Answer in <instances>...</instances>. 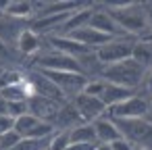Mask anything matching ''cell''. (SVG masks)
Masks as SVG:
<instances>
[{
    "instance_id": "6da1fadb",
    "label": "cell",
    "mask_w": 152,
    "mask_h": 150,
    "mask_svg": "<svg viewBox=\"0 0 152 150\" xmlns=\"http://www.w3.org/2000/svg\"><path fill=\"white\" fill-rule=\"evenodd\" d=\"M104 11L115 19V23L135 40H152V31L146 21L144 2H106Z\"/></svg>"
},
{
    "instance_id": "7a4b0ae2",
    "label": "cell",
    "mask_w": 152,
    "mask_h": 150,
    "mask_svg": "<svg viewBox=\"0 0 152 150\" xmlns=\"http://www.w3.org/2000/svg\"><path fill=\"white\" fill-rule=\"evenodd\" d=\"M100 77L108 83H115V86H123V88H129V90H140L142 83H144V77H146V69L140 67L133 59H125L121 63H113V65L102 67Z\"/></svg>"
},
{
    "instance_id": "3957f363",
    "label": "cell",
    "mask_w": 152,
    "mask_h": 150,
    "mask_svg": "<svg viewBox=\"0 0 152 150\" xmlns=\"http://www.w3.org/2000/svg\"><path fill=\"white\" fill-rule=\"evenodd\" d=\"M115 123L119 127L121 138H125L129 144L152 150V119L150 117H144V119H117Z\"/></svg>"
},
{
    "instance_id": "277c9868",
    "label": "cell",
    "mask_w": 152,
    "mask_h": 150,
    "mask_svg": "<svg viewBox=\"0 0 152 150\" xmlns=\"http://www.w3.org/2000/svg\"><path fill=\"white\" fill-rule=\"evenodd\" d=\"M34 69L38 71H69V73H81V67L75 59L48 48H42L34 56ZM83 75V73H81Z\"/></svg>"
},
{
    "instance_id": "5b68a950",
    "label": "cell",
    "mask_w": 152,
    "mask_h": 150,
    "mask_svg": "<svg viewBox=\"0 0 152 150\" xmlns=\"http://www.w3.org/2000/svg\"><path fill=\"white\" fill-rule=\"evenodd\" d=\"M106 117H110L115 121L117 119H144V117H150V98L146 94L135 92L131 98H127L121 104L108 108Z\"/></svg>"
},
{
    "instance_id": "8992f818",
    "label": "cell",
    "mask_w": 152,
    "mask_h": 150,
    "mask_svg": "<svg viewBox=\"0 0 152 150\" xmlns=\"http://www.w3.org/2000/svg\"><path fill=\"white\" fill-rule=\"evenodd\" d=\"M133 42L135 38H115L108 44L100 46L96 52V59L100 61L102 67L113 65V63H121L125 59H131V50H133Z\"/></svg>"
},
{
    "instance_id": "52a82bcc",
    "label": "cell",
    "mask_w": 152,
    "mask_h": 150,
    "mask_svg": "<svg viewBox=\"0 0 152 150\" xmlns=\"http://www.w3.org/2000/svg\"><path fill=\"white\" fill-rule=\"evenodd\" d=\"M61 92L67 100H73L75 96H79L88 83V77L81 73H69V71H42Z\"/></svg>"
},
{
    "instance_id": "ba28073f",
    "label": "cell",
    "mask_w": 152,
    "mask_h": 150,
    "mask_svg": "<svg viewBox=\"0 0 152 150\" xmlns=\"http://www.w3.org/2000/svg\"><path fill=\"white\" fill-rule=\"evenodd\" d=\"M23 81L29 86L31 96H44V98H50V100H56V102H67V98L63 96V92L42 71H38V69L23 71Z\"/></svg>"
},
{
    "instance_id": "9c48e42d",
    "label": "cell",
    "mask_w": 152,
    "mask_h": 150,
    "mask_svg": "<svg viewBox=\"0 0 152 150\" xmlns=\"http://www.w3.org/2000/svg\"><path fill=\"white\" fill-rule=\"evenodd\" d=\"M73 106L77 108V113H79V117L86 121V123H94L96 119H100V117H104L106 115V106L102 104V100L98 98V96H90V94H79V96H75L73 100Z\"/></svg>"
},
{
    "instance_id": "30bf717a",
    "label": "cell",
    "mask_w": 152,
    "mask_h": 150,
    "mask_svg": "<svg viewBox=\"0 0 152 150\" xmlns=\"http://www.w3.org/2000/svg\"><path fill=\"white\" fill-rule=\"evenodd\" d=\"M63 104L65 102H56V100H50V98H44V96H29V100H27V113L34 115V117H38L40 121L50 123L56 117V113H58V108Z\"/></svg>"
},
{
    "instance_id": "8fae6325",
    "label": "cell",
    "mask_w": 152,
    "mask_h": 150,
    "mask_svg": "<svg viewBox=\"0 0 152 150\" xmlns=\"http://www.w3.org/2000/svg\"><path fill=\"white\" fill-rule=\"evenodd\" d=\"M29 27V21H21V19H13V17H2L0 19V42L4 46H9L11 50L17 48V40L19 36Z\"/></svg>"
},
{
    "instance_id": "7c38bea8",
    "label": "cell",
    "mask_w": 152,
    "mask_h": 150,
    "mask_svg": "<svg viewBox=\"0 0 152 150\" xmlns=\"http://www.w3.org/2000/svg\"><path fill=\"white\" fill-rule=\"evenodd\" d=\"M88 27H92V29H96V31H100V34H104V36H110V38H129V36L115 23V19H113L104 9H96V11H94V15H92V19H90V23H88Z\"/></svg>"
},
{
    "instance_id": "4fadbf2b",
    "label": "cell",
    "mask_w": 152,
    "mask_h": 150,
    "mask_svg": "<svg viewBox=\"0 0 152 150\" xmlns=\"http://www.w3.org/2000/svg\"><path fill=\"white\" fill-rule=\"evenodd\" d=\"M81 123H86V121L79 117V113H77V108L73 106L71 100H67V102L58 108L56 117L50 121V125L54 127V131H71L73 127H77V125H81Z\"/></svg>"
},
{
    "instance_id": "5bb4252c",
    "label": "cell",
    "mask_w": 152,
    "mask_h": 150,
    "mask_svg": "<svg viewBox=\"0 0 152 150\" xmlns=\"http://www.w3.org/2000/svg\"><path fill=\"white\" fill-rule=\"evenodd\" d=\"M94 11H96V7L94 4H90V2H86L83 7H79L67 21H65V25L58 29V34L56 36H69V34H73V31H77V29H81V27H86L88 23H90V19H92V15H94Z\"/></svg>"
},
{
    "instance_id": "9a60e30c",
    "label": "cell",
    "mask_w": 152,
    "mask_h": 150,
    "mask_svg": "<svg viewBox=\"0 0 152 150\" xmlns=\"http://www.w3.org/2000/svg\"><path fill=\"white\" fill-rule=\"evenodd\" d=\"M67 38L79 42L81 46H86V48H90V50H98L100 46L108 44L110 40H115V38L104 36V34H100V31H96V29H92V27H88V25L81 27V29H77V31H73V34H69Z\"/></svg>"
},
{
    "instance_id": "2e32d148",
    "label": "cell",
    "mask_w": 152,
    "mask_h": 150,
    "mask_svg": "<svg viewBox=\"0 0 152 150\" xmlns=\"http://www.w3.org/2000/svg\"><path fill=\"white\" fill-rule=\"evenodd\" d=\"M135 92H137V90H129V88L115 86V83H108V81H106V86H104V90H102V94H100L98 98L102 100V104H104V106H106V110H108V108H113V106L121 104L123 100L131 98Z\"/></svg>"
},
{
    "instance_id": "e0dca14e",
    "label": "cell",
    "mask_w": 152,
    "mask_h": 150,
    "mask_svg": "<svg viewBox=\"0 0 152 150\" xmlns=\"http://www.w3.org/2000/svg\"><path fill=\"white\" fill-rule=\"evenodd\" d=\"M92 125H94V131H96V140H98V144H113L115 140L121 138L117 123H115L110 117H106V115L100 117V119H96Z\"/></svg>"
},
{
    "instance_id": "ac0fdd59",
    "label": "cell",
    "mask_w": 152,
    "mask_h": 150,
    "mask_svg": "<svg viewBox=\"0 0 152 150\" xmlns=\"http://www.w3.org/2000/svg\"><path fill=\"white\" fill-rule=\"evenodd\" d=\"M44 48V44H42V36H38L36 31H31L29 27L19 36V40H17V52L19 54H23V56H36L40 50Z\"/></svg>"
},
{
    "instance_id": "d6986e66",
    "label": "cell",
    "mask_w": 152,
    "mask_h": 150,
    "mask_svg": "<svg viewBox=\"0 0 152 150\" xmlns=\"http://www.w3.org/2000/svg\"><path fill=\"white\" fill-rule=\"evenodd\" d=\"M4 15L13 19H21V21H29L36 15V9L31 0H7Z\"/></svg>"
},
{
    "instance_id": "ffe728a7",
    "label": "cell",
    "mask_w": 152,
    "mask_h": 150,
    "mask_svg": "<svg viewBox=\"0 0 152 150\" xmlns=\"http://www.w3.org/2000/svg\"><path fill=\"white\" fill-rule=\"evenodd\" d=\"M131 59L140 67H144L146 71L152 69V40H135L133 50H131Z\"/></svg>"
},
{
    "instance_id": "44dd1931",
    "label": "cell",
    "mask_w": 152,
    "mask_h": 150,
    "mask_svg": "<svg viewBox=\"0 0 152 150\" xmlns=\"http://www.w3.org/2000/svg\"><path fill=\"white\" fill-rule=\"evenodd\" d=\"M69 140L71 144H96V131L92 123H81L77 127H73L69 131Z\"/></svg>"
},
{
    "instance_id": "7402d4cb",
    "label": "cell",
    "mask_w": 152,
    "mask_h": 150,
    "mask_svg": "<svg viewBox=\"0 0 152 150\" xmlns=\"http://www.w3.org/2000/svg\"><path fill=\"white\" fill-rule=\"evenodd\" d=\"M0 94H2V98H4L7 102H27V100H29V96H31V90H29V86L21 79L19 83L4 88Z\"/></svg>"
},
{
    "instance_id": "603a6c76",
    "label": "cell",
    "mask_w": 152,
    "mask_h": 150,
    "mask_svg": "<svg viewBox=\"0 0 152 150\" xmlns=\"http://www.w3.org/2000/svg\"><path fill=\"white\" fill-rule=\"evenodd\" d=\"M40 123V119L38 117H34V115H23V117H19V119H15V131L21 135V138H29V133L34 131V127Z\"/></svg>"
},
{
    "instance_id": "cb8c5ba5",
    "label": "cell",
    "mask_w": 152,
    "mask_h": 150,
    "mask_svg": "<svg viewBox=\"0 0 152 150\" xmlns=\"http://www.w3.org/2000/svg\"><path fill=\"white\" fill-rule=\"evenodd\" d=\"M21 79H23V73H21V71L11 69V67H7V65H4V69L0 71V92H2L4 88H9V86L19 83Z\"/></svg>"
},
{
    "instance_id": "d4e9b609",
    "label": "cell",
    "mask_w": 152,
    "mask_h": 150,
    "mask_svg": "<svg viewBox=\"0 0 152 150\" xmlns=\"http://www.w3.org/2000/svg\"><path fill=\"white\" fill-rule=\"evenodd\" d=\"M69 144H71V140H69V131H54V135L50 138L48 150H67Z\"/></svg>"
},
{
    "instance_id": "484cf974",
    "label": "cell",
    "mask_w": 152,
    "mask_h": 150,
    "mask_svg": "<svg viewBox=\"0 0 152 150\" xmlns=\"http://www.w3.org/2000/svg\"><path fill=\"white\" fill-rule=\"evenodd\" d=\"M106 81L102 77H94V79H88L86 88H83V94H90V96H100L102 90H104Z\"/></svg>"
},
{
    "instance_id": "4316f807",
    "label": "cell",
    "mask_w": 152,
    "mask_h": 150,
    "mask_svg": "<svg viewBox=\"0 0 152 150\" xmlns=\"http://www.w3.org/2000/svg\"><path fill=\"white\" fill-rule=\"evenodd\" d=\"M23 138L15 131V129H11V131H7V133H2L0 135V150H9V148H13L17 142H21Z\"/></svg>"
},
{
    "instance_id": "83f0119b",
    "label": "cell",
    "mask_w": 152,
    "mask_h": 150,
    "mask_svg": "<svg viewBox=\"0 0 152 150\" xmlns=\"http://www.w3.org/2000/svg\"><path fill=\"white\" fill-rule=\"evenodd\" d=\"M7 115L13 119L27 115V102H7Z\"/></svg>"
},
{
    "instance_id": "f1b7e54d",
    "label": "cell",
    "mask_w": 152,
    "mask_h": 150,
    "mask_svg": "<svg viewBox=\"0 0 152 150\" xmlns=\"http://www.w3.org/2000/svg\"><path fill=\"white\" fill-rule=\"evenodd\" d=\"M13 127H15V119H13V117H9V115H0V135L7 133V131H11Z\"/></svg>"
},
{
    "instance_id": "f546056e",
    "label": "cell",
    "mask_w": 152,
    "mask_h": 150,
    "mask_svg": "<svg viewBox=\"0 0 152 150\" xmlns=\"http://www.w3.org/2000/svg\"><path fill=\"white\" fill-rule=\"evenodd\" d=\"M108 146H110V150H133V144H129L125 138H119V140H115Z\"/></svg>"
},
{
    "instance_id": "4dcf8cb0",
    "label": "cell",
    "mask_w": 152,
    "mask_h": 150,
    "mask_svg": "<svg viewBox=\"0 0 152 150\" xmlns=\"http://www.w3.org/2000/svg\"><path fill=\"white\" fill-rule=\"evenodd\" d=\"M140 90H142L146 96H150V94H152V69H148V71H146V77H144V83H142V88H140ZM140 90H137V92H140Z\"/></svg>"
},
{
    "instance_id": "1f68e13d",
    "label": "cell",
    "mask_w": 152,
    "mask_h": 150,
    "mask_svg": "<svg viewBox=\"0 0 152 150\" xmlns=\"http://www.w3.org/2000/svg\"><path fill=\"white\" fill-rule=\"evenodd\" d=\"M96 144H98V142H96ZM96 144H69L67 150H94Z\"/></svg>"
},
{
    "instance_id": "d6a6232c",
    "label": "cell",
    "mask_w": 152,
    "mask_h": 150,
    "mask_svg": "<svg viewBox=\"0 0 152 150\" xmlns=\"http://www.w3.org/2000/svg\"><path fill=\"white\" fill-rule=\"evenodd\" d=\"M144 9H146V21H148V27L152 31V2H144Z\"/></svg>"
},
{
    "instance_id": "836d02e7",
    "label": "cell",
    "mask_w": 152,
    "mask_h": 150,
    "mask_svg": "<svg viewBox=\"0 0 152 150\" xmlns=\"http://www.w3.org/2000/svg\"><path fill=\"white\" fill-rule=\"evenodd\" d=\"M0 115H7V100L2 98V94H0Z\"/></svg>"
},
{
    "instance_id": "e575fe53",
    "label": "cell",
    "mask_w": 152,
    "mask_h": 150,
    "mask_svg": "<svg viewBox=\"0 0 152 150\" xmlns=\"http://www.w3.org/2000/svg\"><path fill=\"white\" fill-rule=\"evenodd\" d=\"M94 150H110V146H108V144H96Z\"/></svg>"
},
{
    "instance_id": "d590c367",
    "label": "cell",
    "mask_w": 152,
    "mask_h": 150,
    "mask_svg": "<svg viewBox=\"0 0 152 150\" xmlns=\"http://www.w3.org/2000/svg\"><path fill=\"white\" fill-rule=\"evenodd\" d=\"M4 9H7V2H0V19L4 17Z\"/></svg>"
},
{
    "instance_id": "8d00e7d4",
    "label": "cell",
    "mask_w": 152,
    "mask_h": 150,
    "mask_svg": "<svg viewBox=\"0 0 152 150\" xmlns=\"http://www.w3.org/2000/svg\"><path fill=\"white\" fill-rule=\"evenodd\" d=\"M133 150H148V148H142V146H133Z\"/></svg>"
},
{
    "instance_id": "74e56055",
    "label": "cell",
    "mask_w": 152,
    "mask_h": 150,
    "mask_svg": "<svg viewBox=\"0 0 152 150\" xmlns=\"http://www.w3.org/2000/svg\"><path fill=\"white\" fill-rule=\"evenodd\" d=\"M148 98H150V113H152V94H150Z\"/></svg>"
},
{
    "instance_id": "f35d334b",
    "label": "cell",
    "mask_w": 152,
    "mask_h": 150,
    "mask_svg": "<svg viewBox=\"0 0 152 150\" xmlns=\"http://www.w3.org/2000/svg\"><path fill=\"white\" fill-rule=\"evenodd\" d=\"M150 119H152V113H150Z\"/></svg>"
}]
</instances>
